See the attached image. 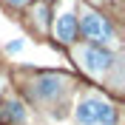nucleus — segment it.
I'll return each mask as SVG.
<instances>
[{
  "instance_id": "nucleus-6",
  "label": "nucleus",
  "mask_w": 125,
  "mask_h": 125,
  "mask_svg": "<svg viewBox=\"0 0 125 125\" xmlns=\"http://www.w3.org/2000/svg\"><path fill=\"white\" fill-rule=\"evenodd\" d=\"M26 119V111L20 102H6L0 105V122H23Z\"/></svg>"
},
{
  "instance_id": "nucleus-1",
  "label": "nucleus",
  "mask_w": 125,
  "mask_h": 125,
  "mask_svg": "<svg viewBox=\"0 0 125 125\" xmlns=\"http://www.w3.org/2000/svg\"><path fill=\"white\" fill-rule=\"evenodd\" d=\"M77 122L80 125H114L117 122V108L100 97H83L77 102Z\"/></svg>"
},
{
  "instance_id": "nucleus-3",
  "label": "nucleus",
  "mask_w": 125,
  "mask_h": 125,
  "mask_svg": "<svg viewBox=\"0 0 125 125\" xmlns=\"http://www.w3.org/2000/svg\"><path fill=\"white\" fill-rule=\"evenodd\" d=\"M77 57L85 65V71H91V74H105L114 65V54L105 51L102 46H85L83 51H77Z\"/></svg>"
},
{
  "instance_id": "nucleus-2",
  "label": "nucleus",
  "mask_w": 125,
  "mask_h": 125,
  "mask_svg": "<svg viewBox=\"0 0 125 125\" xmlns=\"http://www.w3.org/2000/svg\"><path fill=\"white\" fill-rule=\"evenodd\" d=\"M77 26H83V34L88 40H97V43H114V26L105 20L97 11H83V20Z\"/></svg>"
},
{
  "instance_id": "nucleus-7",
  "label": "nucleus",
  "mask_w": 125,
  "mask_h": 125,
  "mask_svg": "<svg viewBox=\"0 0 125 125\" xmlns=\"http://www.w3.org/2000/svg\"><path fill=\"white\" fill-rule=\"evenodd\" d=\"M20 48H23V43H20V40H14V43H9V46H6V54H17Z\"/></svg>"
},
{
  "instance_id": "nucleus-8",
  "label": "nucleus",
  "mask_w": 125,
  "mask_h": 125,
  "mask_svg": "<svg viewBox=\"0 0 125 125\" xmlns=\"http://www.w3.org/2000/svg\"><path fill=\"white\" fill-rule=\"evenodd\" d=\"M6 3H11V6H26L29 0H6Z\"/></svg>"
},
{
  "instance_id": "nucleus-5",
  "label": "nucleus",
  "mask_w": 125,
  "mask_h": 125,
  "mask_svg": "<svg viewBox=\"0 0 125 125\" xmlns=\"http://www.w3.org/2000/svg\"><path fill=\"white\" fill-rule=\"evenodd\" d=\"M77 17L74 14H60L57 17V23H54V34L57 40H62V43H71L74 40V34H77Z\"/></svg>"
},
{
  "instance_id": "nucleus-4",
  "label": "nucleus",
  "mask_w": 125,
  "mask_h": 125,
  "mask_svg": "<svg viewBox=\"0 0 125 125\" xmlns=\"http://www.w3.org/2000/svg\"><path fill=\"white\" fill-rule=\"evenodd\" d=\"M62 83L65 80L62 77H54V74H48V77H40L34 85H31V94L37 97V100H51V97H57L62 88Z\"/></svg>"
}]
</instances>
